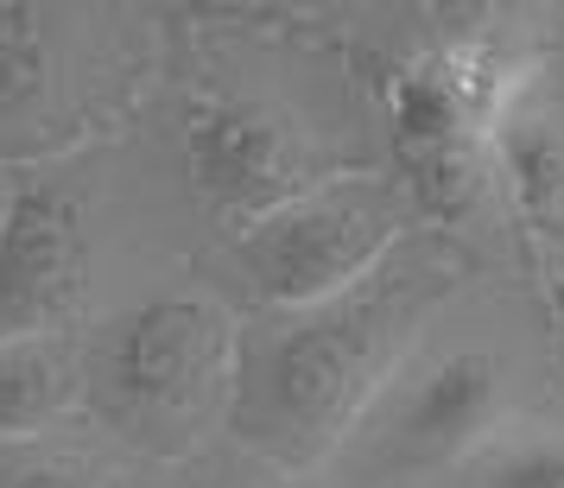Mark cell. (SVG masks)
<instances>
[{"label": "cell", "mask_w": 564, "mask_h": 488, "mask_svg": "<svg viewBox=\"0 0 564 488\" xmlns=\"http://www.w3.org/2000/svg\"><path fill=\"white\" fill-rule=\"evenodd\" d=\"M552 311H558V324H564V241H558V254H552Z\"/></svg>", "instance_id": "4fadbf2b"}, {"label": "cell", "mask_w": 564, "mask_h": 488, "mask_svg": "<svg viewBox=\"0 0 564 488\" xmlns=\"http://www.w3.org/2000/svg\"><path fill=\"white\" fill-rule=\"evenodd\" d=\"M508 412V368L488 349L425 361L412 381L387 387L375 419V457L387 469H437L469 457Z\"/></svg>", "instance_id": "ba28073f"}, {"label": "cell", "mask_w": 564, "mask_h": 488, "mask_svg": "<svg viewBox=\"0 0 564 488\" xmlns=\"http://www.w3.org/2000/svg\"><path fill=\"white\" fill-rule=\"evenodd\" d=\"M513 64L482 39L432 45L387 77V133L419 216L463 223L501 178Z\"/></svg>", "instance_id": "3957f363"}, {"label": "cell", "mask_w": 564, "mask_h": 488, "mask_svg": "<svg viewBox=\"0 0 564 488\" xmlns=\"http://www.w3.org/2000/svg\"><path fill=\"white\" fill-rule=\"evenodd\" d=\"M501 178H508L513 204L527 209V223L564 241V128L513 115L501 128Z\"/></svg>", "instance_id": "30bf717a"}, {"label": "cell", "mask_w": 564, "mask_h": 488, "mask_svg": "<svg viewBox=\"0 0 564 488\" xmlns=\"http://www.w3.org/2000/svg\"><path fill=\"white\" fill-rule=\"evenodd\" d=\"M96 77L83 71L77 32L52 7L0 0V165L64 153L89 133Z\"/></svg>", "instance_id": "52a82bcc"}, {"label": "cell", "mask_w": 564, "mask_h": 488, "mask_svg": "<svg viewBox=\"0 0 564 488\" xmlns=\"http://www.w3.org/2000/svg\"><path fill=\"white\" fill-rule=\"evenodd\" d=\"M89 400V356L70 336L0 343V444H26Z\"/></svg>", "instance_id": "9c48e42d"}, {"label": "cell", "mask_w": 564, "mask_h": 488, "mask_svg": "<svg viewBox=\"0 0 564 488\" xmlns=\"http://www.w3.org/2000/svg\"><path fill=\"white\" fill-rule=\"evenodd\" d=\"M412 216L419 204H412L406 178L343 172L273 216H260L254 229H241L235 267L267 311H305L375 280L412 241Z\"/></svg>", "instance_id": "277c9868"}, {"label": "cell", "mask_w": 564, "mask_h": 488, "mask_svg": "<svg viewBox=\"0 0 564 488\" xmlns=\"http://www.w3.org/2000/svg\"><path fill=\"white\" fill-rule=\"evenodd\" d=\"M0 488H108V482L96 463L64 457V451H7Z\"/></svg>", "instance_id": "7c38bea8"}, {"label": "cell", "mask_w": 564, "mask_h": 488, "mask_svg": "<svg viewBox=\"0 0 564 488\" xmlns=\"http://www.w3.org/2000/svg\"><path fill=\"white\" fill-rule=\"evenodd\" d=\"M476 488H564V437H513L488 451Z\"/></svg>", "instance_id": "8fae6325"}, {"label": "cell", "mask_w": 564, "mask_h": 488, "mask_svg": "<svg viewBox=\"0 0 564 488\" xmlns=\"http://www.w3.org/2000/svg\"><path fill=\"white\" fill-rule=\"evenodd\" d=\"M89 292L83 204L57 184H13L0 204V343L64 336Z\"/></svg>", "instance_id": "8992f818"}, {"label": "cell", "mask_w": 564, "mask_h": 488, "mask_svg": "<svg viewBox=\"0 0 564 488\" xmlns=\"http://www.w3.org/2000/svg\"><path fill=\"white\" fill-rule=\"evenodd\" d=\"M184 165L191 184L223 223L254 229L260 216L285 209L317 184L343 178L330 159H317L299 121L248 96H191L184 108Z\"/></svg>", "instance_id": "5b68a950"}, {"label": "cell", "mask_w": 564, "mask_h": 488, "mask_svg": "<svg viewBox=\"0 0 564 488\" xmlns=\"http://www.w3.org/2000/svg\"><path fill=\"white\" fill-rule=\"evenodd\" d=\"M463 280L451 235H412L375 280L241 330L229 432L280 469H311L387 400L425 317Z\"/></svg>", "instance_id": "6da1fadb"}, {"label": "cell", "mask_w": 564, "mask_h": 488, "mask_svg": "<svg viewBox=\"0 0 564 488\" xmlns=\"http://www.w3.org/2000/svg\"><path fill=\"white\" fill-rule=\"evenodd\" d=\"M89 356L83 406L147 457H191L235 412L241 324L209 292H165L108 317Z\"/></svg>", "instance_id": "7a4b0ae2"}]
</instances>
